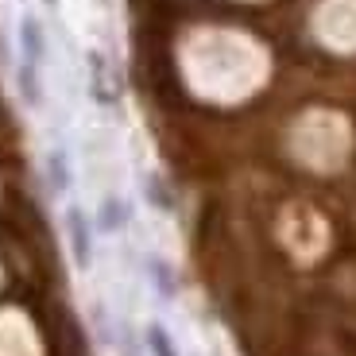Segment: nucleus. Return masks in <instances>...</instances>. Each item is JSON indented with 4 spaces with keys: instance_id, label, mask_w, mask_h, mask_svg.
I'll use <instances>...</instances> for the list:
<instances>
[{
    "instance_id": "f257e3e1",
    "label": "nucleus",
    "mask_w": 356,
    "mask_h": 356,
    "mask_svg": "<svg viewBox=\"0 0 356 356\" xmlns=\"http://www.w3.org/2000/svg\"><path fill=\"white\" fill-rule=\"evenodd\" d=\"M66 225V244H70V259L78 271H86L89 264H93V221L86 217V209L81 205H70L63 217Z\"/></svg>"
},
{
    "instance_id": "f03ea898",
    "label": "nucleus",
    "mask_w": 356,
    "mask_h": 356,
    "mask_svg": "<svg viewBox=\"0 0 356 356\" xmlns=\"http://www.w3.org/2000/svg\"><path fill=\"white\" fill-rule=\"evenodd\" d=\"M47 54H51V47H47L43 24L35 16H19V58L31 66H47Z\"/></svg>"
},
{
    "instance_id": "7ed1b4c3",
    "label": "nucleus",
    "mask_w": 356,
    "mask_h": 356,
    "mask_svg": "<svg viewBox=\"0 0 356 356\" xmlns=\"http://www.w3.org/2000/svg\"><path fill=\"white\" fill-rule=\"evenodd\" d=\"M16 89H19V97H24L27 108H43V101H47L43 66H31V63L19 58V63H16Z\"/></svg>"
},
{
    "instance_id": "20e7f679",
    "label": "nucleus",
    "mask_w": 356,
    "mask_h": 356,
    "mask_svg": "<svg viewBox=\"0 0 356 356\" xmlns=\"http://www.w3.org/2000/svg\"><path fill=\"white\" fill-rule=\"evenodd\" d=\"M43 175H47V186H51V194H66L70 190V159H66L63 147H51V152L43 155Z\"/></svg>"
},
{
    "instance_id": "39448f33",
    "label": "nucleus",
    "mask_w": 356,
    "mask_h": 356,
    "mask_svg": "<svg viewBox=\"0 0 356 356\" xmlns=\"http://www.w3.org/2000/svg\"><path fill=\"white\" fill-rule=\"evenodd\" d=\"M128 225V205L124 197H105L97 205V229L101 232H120Z\"/></svg>"
},
{
    "instance_id": "423d86ee",
    "label": "nucleus",
    "mask_w": 356,
    "mask_h": 356,
    "mask_svg": "<svg viewBox=\"0 0 356 356\" xmlns=\"http://www.w3.org/2000/svg\"><path fill=\"white\" fill-rule=\"evenodd\" d=\"M143 341H147V353L152 356H178L175 337H170L167 325H159V321H152V325L143 330Z\"/></svg>"
},
{
    "instance_id": "0eeeda50",
    "label": "nucleus",
    "mask_w": 356,
    "mask_h": 356,
    "mask_svg": "<svg viewBox=\"0 0 356 356\" xmlns=\"http://www.w3.org/2000/svg\"><path fill=\"white\" fill-rule=\"evenodd\" d=\"M147 267H152V279H155V286H159V294H163V298H170V294H175V275L163 267V259H152Z\"/></svg>"
},
{
    "instance_id": "6e6552de",
    "label": "nucleus",
    "mask_w": 356,
    "mask_h": 356,
    "mask_svg": "<svg viewBox=\"0 0 356 356\" xmlns=\"http://www.w3.org/2000/svg\"><path fill=\"white\" fill-rule=\"evenodd\" d=\"M147 197H152V205H159V209H170V194L163 190L159 178H147Z\"/></svg>"
},
{
    "instance_id": "1a4fd4ad",
    "label": "nucleus",
    "mask_w": 356,
    "mask_h": 356,
    "mask_svg": "<svg viewBox=\"0 0 356 356\" xmlns=\"http://www.w3.org/2000/svg\"><path fill=\"white\" fill-rule=\"evenodd\" d=\"M43 4H51V8H54V4H58V0H43Z\"/></svg>"
},
{
    "instance_id": "9d476101",
    "label": "nucleus",
    "mask_w": 356,
    "mask_h": 356,
    "mask_svg": "<svg viewBox=\"0 0 356 356\" xmlns=\"http://www.w3.org/2000/svg\"><path fill=\"white\" fill-rule=\"evenodd\" d=\"M124 356H132V353H124Z\"/></svg>"
}]
</instances>
